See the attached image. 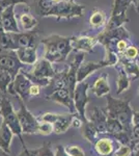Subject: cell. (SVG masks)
Segmentation results:
<instances>
[{"mask_svg":"<svg viewBox=\"0 0 139 156\" xmlns=\"http://www.w3.org/2000/svg\"><path fill=\"white\" fill-rule=\"evenodd\" d=\"M107 107L104 109L107 118L116 119L123 127L125 131L131 136L132 134V120L133 110L130 106V100H120L112 98L110 95H107Z\"/></svg>","mask_w":139,"mask_h":156,"instance_id":"obj_1","label":"cell"},{"mask_svg":"<svg viewBox=\"0 0 139 156\" xmlns=\"http://www.w3.org/2000/svg\"><path fill=\"white\" fill-rule=\"evenodd\" d=\"M71 41L72 37H64L56 34L43 39L42 43L46 46L45 58L50 62H64L67 56L73 50Z\"/></svg>","mask_w":139,"mask_h":156,"instance_id":"obj_2","label":"cell"},{"mask_svg":"<svg viewBox=\"0 0 139 156\" xmlns=\"http://www.w3.org/2000/svg\"><path fill=\"white\" fill-rule=\"evenodd\" d=\"M0 115L2 117V121L9 127V129L14 133V135H17L19 137L22 147H26V145L24 144L23 137H22V129L21 126H20L17 112H15L11 100L7 99L5 96L0 97Z\"/></svg>","mask_w":139,"mask_h":156,"instance_id":"obj_3","label":"cell"},{"mask_svg":"<svg viewBox=\"0 0 139 156\" xmlns=\"http://www.w3.org/2000/svg\"><path fill=\"white\" fill-rule=\"evenodd\" d=\"M84 9V5L78 4L74 0H61L54 4L48 16L56 17L57 19H71L74 17H81Z\"/></svg>","mask_w":139,"mask_h":156,"instance_id":"obj_4","label":"cell"},{"mask_svg":"<svg viewBox=\"0 0 139 156\" xmlns=\"http://www.w3.org/2000/svg\"><path fill=\"white\" fill-rule=\"evenodd\" d=\"M17 98L19 99L20 102V109L17 112V115L22 129V133H25V134H36V133H39L40 121L36 118H34L33 115L27 109L23 100L19 97Z\"/></svg>","mask_w":139,"mask_h":156,"instance_id":"obj_5","label":"cell"},{"mask_svg":"<svg viewBox=\"0 0 139 156\" xmlns=\"http://www.w3.org/2000/svg\"><path fill=\"white\" fill-rule=\"evenodd\" d=\"M89 83L86 81H82V82H78L76 84L75 87V92H74V104L76 112H78V115L81 119L83 124L87 123V118H86V105L89 102V98L87 95V90Z\"/></svg>","mask_w":139,"mask_h":156,"instance_id":"obj_6","label":"cell"},{"mask_svg":"<svg viewBox=\"0 0 139 156\" xmlns=\"http://www.w3.org/2000/svg\"><path fill=\"white\" fill-rule=\"evenodd\" d=\"M75 114L70 115H59V114H44L40 118L43 122H47L53 126V132L56 134L64 133L69 128L72 126V121Z\"/></svg>","mask_w":139,"mask_h":156,"instance_id":"obj_7","label":"cell"},{"mask_svg":"<svg viewBox=\"0 0 139 156\" xmlns=\"http://www.w3.org/2000/svg\"><path fill=\"white\" fill-rule=\"evenodd\" d=\"M87 121L92 125V127L97 130L99 135L107 134V115L105 112L97 106H93L88 112Z\"/></svg>","mask_w":139,"mask_h":156,"instance_id":"obj_8","label":"cell"},{"mask_svg":"<svg viewBox=\"0 0 139 156\" xmlns=\"http://www.w3.org/2000/svg\"><path fill=\"white\" fill-rule=\"evenodd\" d=\"M24 65L18 58L16 51H12L11 54L0 58V71L11 74L12 79H15V77L17 76L18 73L21 71Z\"/></svg>","mask_w":139,"mask_h":156,"instance_id":"obj_9","label":"cell"},{"mask_svg":"<svg viewBox=\"0 0 139 156\" xmlns=\"http://www.w3.org/2000/svg\"><path fill=\"white\" fill-rule=\"evenodd\" d=\"M32 84L33 83L26 77L23 72H19L12 81V87H14L16 96L21 98L23 101H27L30 97L29 90Z\"/></svg>","mask_w":139,"mask_h":156,"instance_id":"obj_10","label":"cell"},{"mask_svg":"<svg viewBox=\"0 0 139 156\" xmlns=\"http://www.w3.org/2000/svg\"><path fill=\"white\" fill-rule=\"evenodd\" d=\"M46 99L64 105L65 107L69 108L71 114H75L76 108H75V104H74V98H73V96L71 95L70 90L68 89H65V87H62V89L55 90V92L52 93L51 95L47 96Z\"/></svg>","mask_w":139,"mask_h":156,"instance_id":"obj_11","label":"cell"},{"mask_svg":"<svg viewBox=\"0 0 139 156\" xmlns=\"http://www.w3.org/2000/svg\"><path fill=\"white\" fill-rule=\"evenodd\" d=\"M15 6L16 5H9L5 9H2L1 18H2V26L3 30L5 32L9 34H19L20 29L17 23V19L15 16Z\"/></svg>","mask_w":139,"mask_h":156,"instance_id":"obj_12","label":"cell"},{"mask_svg":"<svg viewBox=\"0 0 139 156\" xmlns=\"http://www.w3.org/2000/svg\"><path fill=\"white\" fill-rule=\"evenodd\" d=\"M12 36L18 48L36 47L37 32L34 30H29L27 32H19V34H12Z\"/></svg>","mask_w":139,"mask_h":156,"instance_id":"obj_13","label":"cell"},{"mask_svg":"<svg viewBox=\"0 0 139 156\" xmlns=\"http://www.w3.org/2000/svg\"><path fill=\"white\" fill-rule=\"evenodd\" d=\"M115 142H117V140H112V137H110L109 135L107 137H100L93 144V146H95V151L100 156H112V154L115 151L114 148Z\"/></svg>","mask_w":139,"mask_h":156,"instance_id":"obj_14","label":"cell"},{"mask_svg":"<svg viewBox=\"0 0 139 156\" xmlns=\"http://www.w3.org/2000/svg\"><path fill=\"white\" fill-rule=\"evenodd\" d=\"M106 66H109V64L106 60H103L101 62H85V64H81L80 67L78 68V71H77V82H82L88 75H90L95 71H97V70Z\"/></svg>","mask_w":139,"mask_h":156,"instance_id":"obj_15","label":"cell"},{"mask_svg":"<svg viewBox=\"0 0 139 156\" xmlns=\"http://www.w3.org/2000/svg\"><path fill=\"white\" fill-rule=\"evenodd\" d=\"M97 37H72L73 49L81 50V51H92L95 45L97 44Z\"/></svg>","mask_w":139,"mask_h":156,"instance_id":"obj_16","label":"cell"},{"mask_svg":"<svg viewBox=\"0 0 139 156\" xmlns=\"http://www.w3.org/2000/svg\"><path fill=\"white\" fill-rule=\"evenodd\" d=\"M12 136H14V133L12 132L9 127L2 121L1 126H0V148L7 154L11 153V144Z\"/></svg>","mask_w":139,"mask_h":156,"instance_id":"obj_17","label":"cell"},{"mask_svg":"<svg viewBox=\"0 0 139 156\" xmlns=\"http://www.w3.org/2000/svg\"><path fill=\"white\" fill-rule=\"evenodd\" d=\"M17 56L22 64L34 65L37 60L36 47H28V48H18L16 50Z\"/></svg>","mask_w":139,"mask_h":156,"instance_id":"obj_18","label":"cell"},{"mask_svg":"<svg viewBox=\"0 0 139 156\" xmlns=\"http://www.w3.org/2000/svg\"><path fill=\"white\" fill-rule=\"evenodd\" d=\"M92 93L97 97L101 98L109 95L110 93V85L109 82L107 80V75L99 77L95 81V83L92 85Z\"/></svg>","mask_w":139,"mask_h":156,"instance_id":"obj_19","label":"cell"},{"mask_svg":"<svg viewBox=\"0 0 139 156\" xmlns=\"http://www.w3.org/2000/svg\"><path fill=\"white\" fill-rule=\"evenodd\" d=\"M118 65H120V66L117 67L118 76H117V92H116V94L120 95V94H122L123 92H125L129 87V85H130V79H129L123 65L122 64H118Z\"/></svg>","mask_w":139,"mask_h":156,"instance_id":"obj_20","label":"cell"},{"mask_svg":"<svg viewBox=\"0 0 139 156\" xmlns=\"http://www.w3.org/2000/svg\"><path fill=\"white\" fill-rule=\"evenodd\" d=\"M123 67L125 69L126 73H127L129 79H136L139 77V67L135 62V60H131L128 58L122 59Z\"/></svg>","mask_w":139,"mask_h":156,"instance_id":"obj_21","label":"cell"},{"mask_svg":"<svg viewBox=\"0 0 139 156\" xmlns=\"http://www.w3.org/2000/svg\"><path fill=\"white\" fill-rule=\"evenodd\" d=\"M122 132H126L125 128L123 127V125L120 124L116 119L107 118V133H108V135L111 137H113Z\"/></svg>","mask_w":139,"mask_h":156,"instance_id":"obj_22","label":"cell"},{"mask_svg":"<svg viewBox=\"0 0 139 156\" xmlns=\"http://www.w3.org/2000/svg\"><path fill=\"white\" fill-rule=\"evenodd\" d=\"M0 46L5 50H14V51H16L18 49L17 45L15 44L14 39H12V34L5 31L0 34Z\"/></svg>","mask_w":139,"mask_h":156,"instance_id":"obj_23","label":"cell"},{"mask_svg":"<svg viewBox=\"0 0 139 156\" xmlns=\"http://www.w3.org/2000/svg\"><path fill=\"white\" fill-rule=\"evenodd\" d=\"M35 2H36V12L42 17H47L55 4L52 0H35Z\"/></svg>","mask_w":139,"mask_h":156,"instance_id":"obj_24","label":"cell"},{"mask_svg":"<svg viewBox=\"0 0 139 156\" xmlns=\"http://www.w3.org/2000/svg\"><path fill=\"white\" fill-rule=\"evenodd\" d=\"M106 16L104 12L100 11V9H95L89 18V24L92 27H101L105 24Z\"/></svg>","mask_w":139,"mask_h":156,"instance_id":"obj_25","label":"cell"},{"mask_svg":"<svg viewBox=\"0 0 139 156\" xmlns=\"http://www.w3.org/2000/svg\"><path fill=\"white\" fill-rule=\"evenodd\" d=\"M20 21L25 30H32L37 25V21L29 12H23L20 16Z\"/></svg>","mask_w":139,"mask_h":156,"instance_id":"obj_26","label":"cell"},{"mask_svg":"<svg viewBox=\"0 0 139 156\" xmlns=\"http://www.w3.org/2000/svg\"><path fill=\"white\" fill-rule=\"evenodd\" d=\"M132 0H114V5L112 9V16H122L126 15V11Z\"/></svg>","mask_w":139,"mask_h":156,"instance_id":"obj_27","label":"cell"},{"mask_svg":"<svg viewBox=\"0 0 139 156\" xmlns=\"http://www.w3.org/2000/svg\"><path fill=\"white\" fill-rule=\"evenodd\" d=\"M14 79L11 76V74L3 71H0V90L3 94H6L9 87L12 83Z\"/></svg>","mask_w":139,"mask_h":156,"instance_id":"obj_28","label":"cell"},{"mask_svg":"<svg viewBox=\"0 0 139 156\" xmlns=\"http://www.w3.org/2000/svg\"><path fill=\"white\" fill-rule=\"evenodd\" d=\"M64 150L69 156H85V153L79 146L68 145L64 147Z\"/></svg>","mask_w":139,"mask_h":156,"instance_id":"obj_29","label":"cell"},{"mask_svg":"<svg viewBox=\"0 0 139 156\" xmlns=\"http://www.w3.org/2000/svg\"><path fill=\"white\" fill-rule=\"evenodd\" d=\"M132 155V148L127 145H120L117 149H115L112 156H131Z\"/></svg>","mask_w":139,"mask_h":156,"instance_id":"obj_30","label":"cell"},{"mask_svg":"<svg viewBox=\"0 0 139 156\" xmlns=\"http://www.w3.org/2000/svg\"><path fill=\"white\" fill-rule=\"evenodd\" d=\"M37 156H54V153L51 149V143H44L39 149Z\"/></svg>","mask_w":139,"mask_h":156,"instance_id":"obj_31","label":"cell"},{"mask_svg":"<svg viewBox=\"0 0 139 156\" xmlns=\"http://www.w3.org/2000/svg\"><path fill=\"white\" fill-rule=\"evenodd\" d=\"M52 132H53V126L50 124V123L40 121V126H39V133L40 134L48 135Z\"/></svg>","mask_w":139,"mask_h":156,"instance_id":"obj_32","label":"cell"},{"mask_svg":"<svg viewBox=\"0 0 139 156\" xmlns=\"http://www.w3.org/2000/svg\"><path fill=\"white\" fill-rule=\"evenodd\" d=\"M123 53L126 54V58L134 60L139 54V50L136 48L135 46H129L126 48V50L123 51Z\"/></svg>","mask_w":139,"mask_h":156,"instance_id":"obj_33","label":"cell"},{"mask_svg":"<svg viewBox=\"0 0 139 156\" xmlns=\"http://www.w3.org/2000/svg\"><path fill=\"white\" fill-rule=\"evenodd\" d=\"M30 0H0V6L2 9H5L9 5H16L19 3H29Z\"/></svg>","mask_w":139,"mask_h":156,"instance_id":"obj_34","label":"cell"},{"mask_svg":"<svg viewBox=\"0 0 139 156\" xmlns=\"http://www.w3.org/2000/svg\"><path fill=\"white\" fill-rule=\"evenodd\" d=\"M37 153H39V149L29 150L27 147H25V148H23V151H22L18 156H37Z\"/></svg>","mask_w":139,"mask_h":156,"instance_id":"obj_35","label":"cell"},{"mask_svg":"<svg viewBox=\"0 0 139 156\" xmlns=\"http://www.w3.org/2000/svg\"><path fill=\"white\" fill-rule=\"evenodd\" d=\"M53 153H54V156H69L67 154V152H65L64 147L62 145H57Z\"/></svg>","mask_w":139,"mask_h":156,"instance_id":"obj_36","label":"cell"},{"mask_svg":"<svg viewBox=\"0 0 139 156\" xmlns=\"http://www.w3.org/2000/svg\"><path fill=\"white\" fill-rule=\"evenodd\" d=\"M40 87L37 84H32L31 87H30V90H29V95L30 97H34V96H37V95H40V93H41V90H40Z\"/></svg>","mask_w":139,"mask_h":156,"instance_id":"obj_37","label":"cell"},{"mask_svg":"<svg viewBox=\"0 0 139 156\" xmlns=\"http://www.w3.org/2000/svg\"><path fill=\"white\" fill-rule=\"evenodd\" d=\"M12 51H14V50H5L0 46V58L3 57V56H6V55H9V54H11Z\"/></svg>","mask_w":139,"mask_h":156,"instance_id":"obj_38","label":"cell"},{"mask_svg":"<svg viewBox=\"0 0 139 156\" xmlns=\"http://www.w3.org/2000/svg\"><path fill=\"white\" fill-rule=\"evenodd\" d=\"M2 7L0 6V34H1V32H3L4 30H3V26H2V18H1V14H2Z\"/></svg>","mask_w":139,"mask_h":156,"instance_id":"obj_39","label":"cell"},{"mask_svg":"<svg viewBox=\"0 0 139 156\" xmlns=\"http://www.w3.org/2000/svg\"><path fill=\"white\" fill-rule=\"evenodd\" d=\"M134 2V4H135V7H136V11L139 12V0H132Z\"/></svg>","mask_w":139,"mask_h":156,"instance_id":"obj_40","label":"cell"},{"mask_svg":"<svg viewBox=\"0 0 139 156\" xmlns=\"http://www.w3.org/2000/svg\"><path fill=\"white\" fill-rule=\"evenodd\" d=\"M7 155H9V154H7V153H5L3 150L1 149V148H0V156H7Z\"/></svg>","mask_w":139,"mask_h":156,"instance_id":"obj_41","label":"cell"},{"mask_svg":"<svg viewBox=\"0 0 139 156\" xmlns=\"http://www.w3.org/2000/svg\"><path fill=\"white\" fill-rule=\"evenodd\" d=\"M132 156H139V151H136L135 153H133Z\"/></svg>","mask_w":139,"mask_h":156,"instance_id":"obj_42","label":"cell"},{"mask_svg":"<svg viewBox=\"0 0 139 156\" xmlns=\"http://www.w3.org/2000/svg\"><path fill=\"white\" fill-rule=\"evenodd\" d=\"M54 3H57V2H59V1H61V0H52Z\"/></svg>","mask_w":139,"mask_h":156,"instance_id":"obj_43","label":"cell"},{"mask_svg":"<svg viewBox=\"0 0 139 156\" xmlns=\"http://www.w3.org/2000/svg\"><path fill=\"white\" fill-rule=\"evenodd\" d=\"M136 151H139V144H137V145H136Z\"/></svg>","mask_w":139,"mask_h":156,"instance_id":"obj_44","label":"cell"},{"mask_svg":"<svg viewBox=\"0 0 139 156\" xmlns=\"http://www.w3.org/2000/svg\"><path fill=\"white\" fill-rule=\"evenodd\" d=\"M138 94H139V92H138Z\"/></svg>","mask_w":139,"mask_h":156,"instance_id":"obj_45","label":"cell"}]
</instances>
